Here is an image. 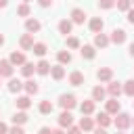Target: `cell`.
<instances>
[{"instance_id": "cell-37", "label": "cell", "mask_w": 134, "mask_h": 134, "mask_svg": "<svg viewBox=\"0 0 134 134\" xmlns=\"http://www.w3.org/2000/svg\"><path fill=\"white\" fill-rule=\"evenodd\" d=\"M67 134H82V130H80V126H69Z\"/></svg>"}, {"instance_id": "cell-24", "label": "cell", "mask_w": 134, "mask_h": 134, "mask_svg": "<svg viewBox=\"0 0 134 134\" xmlns=\"http://www.w3.org/2000/svg\"><path fill=\"white\" fill-rule=\"evenodd\" d=\"M6 88H8V92H19V90H23V82L17 80V77H10Z\"/></svg>"}, {"instance_id": "cell-46", "label": "cell", "mask_w": 134, "mask_h": 134, "mask_svg": "<svg viewBox=\"0 0 134 134\" xmlns=\"http://www.w3.org/2000/svg\"><path fill=\"white\" fill-rule=\"evenodd\" d=\"M6 4H8V0H0V8H6Z\"/></svg>"}, {"instance_id": "cell-15", "label": "cell", "mask_w": 134, "mask_h": 134, "mask_svg": "<svg viewBox=\"0 0 134 134\" xmlns=\"http://www.w3.org/2000/svg\"><path fill=\"white\" fill-rule=\"evenodd\" d=\"M40 27H42V23H40L38 19H27V21H25L27 34H36V31H40Z\"/></svg>"}, {"instance_id": "cell-3", "label": "cell", "mask_w": 134, "mask_h": 134, "mask_svg": "<svg viewBox=\"0 0 134 134\" xmlns=\"http://www.w3.org/2000/svg\"><path fill=\"white\" fill-rule=\"evenodd\" d=\"M124 92V88H121V84L119 82H115V80H111L109 82V86H107V94L109 96H113V98H119V94Z\"/></svg>"}, {"instance_id": "cell-4", "label": "cell", "mask_w": 134, "mask_h": 134, "mask_svg": "<svg viewBox=\"0 0 134 134\" xmlns=\"http://www.w3.org/2000/svg\"><path fill=\"white\" fill-rule=\"evenodd\" d=\"M13 63L8 59H2L0 61V77H13Z\"/></svg>"}, {"instance_id": "cell-52", "label": "cell", "mask_w": 134, "mask_h": 134, "mask_svg": "<svg viewBox=\"0 0 134 134\" xmlns=\"http://www.w3.org/2000/svg\"><path fill=\"white\" fill-rule=\"evenodd\" d=\"M130 2H134V0H130Z\"/></svg>"}, {"instance_id": "cell-47", "label": "cell", "mask_w": 134, "mask_h": 134, "mask_svg": "<svg viewBox=\"0 0 134 134\" xmlns=\"http://www.w3.org/2000/svg\"><path fill=\"white\" fill-rule=\"evenodd\" d=\"M2 44H4V36L0 34V46H2Z\"/></svg>"}, {"instance_id": "cell-22", "label": "cell", "mask_w": 134, "mask_h": 134, "mask_svg": "<svg viewBox=\"0 0 134 134\" xmlns=\"http://www.w3.org/2000/svg\"><path fill=\"white\" fill-rule=\"evenodd\" d=\"M105 96H107V90L103 88V86H94L92 88V100L96 103V100H105Z\"/></svg>"}, {"instance_id": "cell-20", "label": "cell", "mask_w": 134, "mask_h": 134, "mask_svg": "<svg viewBox=\"0 0 134 134\" xmlns=\"http://www.w3.org/2000/svg\"><path fill=\"white\" fill-rule=\"evenodd\" d=\"M80 130H82V132H90V130H94V121H92V117L84 115V117L80 119Z\"/></svg>"}, {"instance_id": "cell-45", "label": "cell", "mask_w": 134, "mask_h": 134, "mask_svg": "<svg viewBox=\"0 0 134 134\" xmlns=\"http://www.w3.org/2000/svg\"><path fill=\"white\" fill-rule=\"evenodd\" d=\"M52 134H67V132H65L63 128H59V130H52Z\"/></svg>"}, {"instance_id": "cell-8", "label": "cell", "mask_w": 134, "mask_h": 134, "mask_svg": "<svg viewBox=\"0 0 134 134\" xmlns=\"http://www.w3.org/2000/svg\"><path fill=\"white\" fill-rule=\"evenodd\" d=\"M19 46L23 50H31V46H34V34H23L19 38Z\"/></svg>"}, {"instance_id": "cell-25", "label": "cell", "mask_w": 134, "mask_h": 134, "mask_svg": "<svg viewBox=\"0 0 134 134\" xmlns=\"http://www.w3.org/2000/svg\"><path fill=\"white\" fill-rule=\"evenodd\" d=\"M23 88H25V92H27L29 96H31V94H38V90H40L38 84H36L34 80H29V77H27V82H23Z\"/></svg>"}, {"instance_id": "cell-40", "label": "cell", "mask_w": 134, "mask_h": 134, "mask_svg": "<svg viewBox=\"0 0 134 134\" xmlns=\"http://www.w3.org/2000/svg\"><path fill=\"white\" fill-rule=\"evenodd\" d=\"M38 4H40L42 8H46V6H50V4H52V0H38Z\"/></svg>"}, {"instance_id": "cell-16", "label": "cell", "mask_w": 134, "mask_h": 134, "mask_svg": "<svg viewBox=\"0 0 134 134\" xmlns=\"http://www.w3.org/2000/svg\"><path fill=\"white\" fill-rule=\"evenodd\" d=\"M71 29H73V23H71V19H63V21H59V34L67 36V34H71Z\"/></svg>"}, {"instance_id": "cell-17", "label": "cell", "mask_w": 134, "mask_h": 134, "mask_svg": "<svg viewBox=\"0 0 134 134\" xmlns=\"http://www.w3.org/2000/svg\"><path fill=\"white\" fill-rule=\"evenodd\" d=\"M80 54H82V59H94L96 50H94V46H90V44H84V46H80Z\"/></svg>"}, {"instance_id": "cell-36", "label": "cell", "mask_w": 134, "mask_h": 134, "mask_svg": "<svg viewBox=\"0 0 134 134\" xmlns=\"http://www.w3.org/2000/svg\"><path fill=\"white\" fill-rule=\"evenodd\" d=\"M67 48H80V40L75 36H69L67 38Z\"/></svg>"}, {"instance_id": "cell-41", "label": "cell", "mask_w": 134, "mask_h": 134, "mask_svg": "<svg viewBox=\"0 0 134 134\" xmlns=\"http://www.w3.org/2000/svg\"><path fill=\"white\" fill-rule=\"evenodd\" d=\"M40 134H52V130L48 126H44V128H40Z\"/></svg>"}, {"instance_id": "cell-21", "label": "cell", "mask_w": 134, "mask_h": 134, "mask_svg": "<svg viewBox=\"0 0 134 134\" xmlns=\"http://www.w3.org/2000/svg\"><path fill=\"white\" fill-rule=\"evenodd\" d=\"M50 77H52V80H63V77H65V67H63V65L50 67Z\"/></svg>"}, {"instance_id": "cell-30", "label": "cell", "mask_w": 134, "mask_h": 134, "mask_svg": "<svg viewBox=\"0 0 134 134\" xmlns=\"http://www.w3.org/2000/svg\"><path fill=\"white\" fill-rule=\"evenodd\" d=\"M34 71H36V65H34V63H27V61H25V63L21 65V73H23L25 77H31Z\"/></svg>"}, {"instance_id": "cell-34", "label": "cell", "mask_w": 134, "mask_h": 134, "mask_svg": "<svg viewBox=\"0 0 134 134\" xmlns=\"http://www.w3.org/2000/svg\"><path fill=\"white\" fill-rule=\"evenodd\" d=\"M115 6H117V10H124V13H126V10L132 6V2H130V0H115Z\"/></svg>"}, {"instance_id": "cell-50", "label": "cell", "mask_w": 134, "mask_h": 134, "mask_svg": "<svg viewBox=\"0 0 134 134\" xmlns=\"http://www.w3.org/2000/svg\"><path fill=\"white\" fill-rule=\"evenodd\" d=\"M23 2H27V4H29V2H31V0H23Z\"/></svg>"}, {"instance_id": "cell-7", "label": "cell", "mask_w": 134, "mask_h": 134, "mask_svg": "<svg viewBox=\"0 0 134 134\" xmlns=\"http://www.w3.org/2000/svg\"><path fill=\"white\" fill-rule=\"evenodd\" d=\"M109 46V36H105L103 31L94 34V48H107Z\"/></svg>"}, {"instance_id": "cell-43", "label": "cell", "mask_w": 134, "mask_h": 134, "mask_svg": "<svg viewBox=\"0 0 134 134\" xmlns=\"http://www.w3.org/2000/svg\"><path fill=\"white\" fill-rule=\"evenodd\" d=\"M94 134H107V130H105V128H100V126H98V128H96V130H94Z\"/></svg>"}, {"instance_id": "cell-44", "label": "cell", "mask_w": 134, "mask_h": 134, "mask_svg": "<svg viewBox=\"0 0 134 134\" xmlns=\"http://www.w3.org/2000/svg\"><path fill=\"white\" fill-rule=\"evenodd\" d=\"M128 52H130V57H134V42L130 44V48H128Z\"/></svg>"}, {"instance_id": "cell-29", "label": "cell", "mask_w": 134, "mask_h": 134, "mask_svg": "<svg viewBox=\"0 0 134 134\" xmlns=\"http://www.w3.org/2000/svg\"><path fill=\"white\" fill-rule=\"evenodd\" d=\"M57 59H59V65H67V63H71V52L69 50H59Z\"/></svg>"}, {"instance_id": "cell-10", "label": "cell", "mask_w": 134, "mask_h": 134, "mask_svg": "<svg viewBox=\"0 0 134 134\" xmlns=\"http://www.w3.org/2000/svg\"><path fill=\"white\" fill-rule=\"evenodd\" d=\"M71 124H73V115H71V111H65V109H63V113L59 115V126H61V128H69Z\"/></svg>"}, {"instance_id": "cell-53", "label": "cell", "mask_w": 134, "mask_h": 134, "mask_svg": "<svg viewBox=\"0 0 134 134\" xmlns=\"http://www.w3.org/2000/svg\"><path fill=\"white\" fill-rule=\"evenodd\" d=\"M0 84H2V80H0Z\"/></svg>"}, {"instance_id": "cell-39", "label": "cell", "mask_w": 134, "mask_h": 134, "mask_svg": "<svg viewBox=\"0 0 134 134\" xmlns=\"http://www.w3.org/2000/svg\"><path fill=\"white\" fill-rule=\"evenodd\" d=\"M126 13H128V17H126V19H128V23H132V25H134V8H128Z\"/></svg>"}, {"instance_id": "cell-2", "label": "cell", "mask_w": 134, "mask_h": 134, "mask_svg": "<svg viewBox=\"0 0 134 134\" xmlns=\"http://www.w3.org/2000/svg\"><path fill=\"white\" fill-rule=\"evenodd\" d=\"M59 105H61V109L71 111V109L77 105V98H75L73 94H61V96H59Z\"/></svg>"}, {"instance_id": "cell-26", "label": "cell", "mask_w": 134, "mask_h": 134, "mask_svg": "<svg viewBox=\"0 0 134 134\" xmlns=\"http://www.w3.org/2000/svg\"><path fill=\"white\" fill-rule=\"evenodd\" d=\"M80 111H82V115H92L94 113V100H84L80 105Z\"/></svg>"}, {"instance_id": "cell-13", "label": "cell", "mask_w": 134, "mask_h": 134, "mask_svg": "<svg viewBox=\"0 0 134 134\" xmlns=\"http://www.w3.org/2000/svg\"><path fill=\"white\" fill-rule=\"evenodd\" d=\"M8 61L13 63V67H19V65H23V63H25V54H23V52H19V50H15V52H10Z\"/></svg>"}, {"instance_id": "cell-42", "label": "cell", "mask_w": 134, "mask_h": 134, "mask_svg": "<svg viewBox=\"0 0 134 134\" xmlns=\"http://www.w3.org/2000/svg\"><path fill=\"white\" fill-rule=\"evenodd\" d=\"M0 134H8V128H6V124H2V121H0Z\"/></svg>"}, {"instance_id": "cell-49", "label": "cell", "mask_w": 134, "mask_h": 134, "mask_svg": "<svg viewBox=\"0 0 134 134\" xmlns=\"http://www.w3.org/2000/svg\"><path fill=\"white\" fill-rule=\"evenodd\" d=\"M130 126H134V117H132V121H130Z\"/></svg>"}, {"instance_id": "cell-9", "label": "cell", "mask_w": 134, "mask_h": 134, "mask_svg": "<svg viewBox=\"0 0 134 134\" xmlns=\"http://www.w3.org/2000/svg\"><path fill=\"white\" fill-rule=\"evenodd\" d=\"M96 77H98L100 82H111V80H113V69H111V67H100V69L96 71Z\"/></svg>"}, {"instance_id": "cell-5", "label": "cell", "mask_w": 134, "mask_h": 134, "mask_svg": "<svg viewBox=\"0 0 134 134\" xmlns=\"http://www.w3.org/2000/svg\"><path fill=\"white\" fill-rule=\"evenodd\" d=\"M109 42H113V44H124V42H126V31L119 29V27H115V29L111 31V36H109Z\"/></svg>"}, {"instance_id": "cell-19", "label": "cell", "mask_w": 134, "mask_h": 134, "mask_svg": "<svg viewBox=\"0 0 134 134\" xmlns=\"http://www.w3.org/2000/svg\"><path fill=\"white\" fill-rule=\"evenodd\" d=\"M69 84L71 86H82L84 84V73L82 71H71L69 73Z\"/></svg>"}, {"instance_id": "cell-35", "label": "cell", "mask_w": 134, "mask_h": 134, "mask_svg": "<svg viewBox=\"0 0 134 134\" xmlns=\"http://www.w3.org/2000/svg\"><path fill=\"white\" fill-rule=\"evenodd\" d=\"M115 6V0H98V8L107 10V8H113Z\"/></svg>"}, {"instance_id": "cell-11", "label": "cell", "mask_w": 134, "mask_h": 134, "mask_svg": "<svg viewBox=\"0 0 134 134\" xmlns=\"http://www.w3.org/2000/svg\"><path fill=\"white\" fill-rule=\"evenodd\" d=\"M86 21V13H84V8H73L71 10V23H84Z\"/></svg>"}, {"instance_id": "cell-28", "label": "cell", "mask_w": 134, "mask_h": 134, "mask_svg": "<svg viewBox=\"0 0 134 134\" xmlns=\"http://www.w3.org/2000/svg\"><path fill=\"white\" fill-rule=\"evenodd\" d=\"M31 50H34V54H36V57H44L48 48H46V44H44V42H34Z\"/></svg>"}, {"instance_id": "cell-31", "label": "cell", "mask_w": 134, "mask_h": 134, "mask_svg": "<svg viewBox=\"0 0 134 134\" xmlns=\"http://www.w3.org/2000/svg\"><path fill=\"white\" fill-rule=\"evenodd\" d=\"M121 88H124V94H126V96L134 98V80H128V82H126Z\"/></svg>"}, {"instance_id": "cell-33", "label": "cell", "mask_w": 134, "mask_h": 134, "mask_svg": "<svg viewBox=\"0 0 134 134\" xmlns=\"http://www.w3.org/2000/svg\"><path fill=\"white\" fill-rule=\"evenodd\" d=\"M17 15H19V17H29V4H27V2L19 4V6H17Z\"/></svg>"}, {"instance_id": "cell-38", "label": "cell", "mask_w": 134, "mask_h": 134, "mask_svg": "<svg viewBox=\"0 0 134 134\" xmlns=\"http://www.w3.org/2000/svg\"><path fill=\"white\" fill-rule=\"evenodd\" d=\"M8 134H25V132H23V128H21V126H13V128L8 130Z\"/></svg>"}, {"instance_id": "cell-32", "label": "cell", "mask_w": 134, "mask_h": 134, "mask_svg": "<svg viewBox=\"0 0 134 134\" xmlns=\"http://www.w3.org/2000/svg\"><path fill=\"white\" fill-rule=\"evenodd\" d=\"M38 109H40L42 115H48V113H52V103H50V100H42Z\"/></svg>"}, {"instance_id": "cell-27", "label": "cell", "mask_w": 134, "mask_h": 134, "mask_svg": "<svg viewBox=\"0 0 134 134\" xmlns=\"http://www.w3.org/2000/svg\"><path fill=\"white\" fill-rule=\"evenodd\" d=\"M27 119H29V115H27L25 111H17V113L13 115V124H15V126H23Z\"/></svg>"}, {"instance_id": "cell-51", "label": "cell", "mask_w": 134, "mask_h": 134, "mask_svg": "<svg viewBox=\"0 0 134 134\" xmlns=\"http://www.w3.org/2000/svg\"><path fill=\"white\" fill-rule=\"evenodd\" d=\"M132 105H134V100H132Z\"/></svg>"}, {"instance_id": "cell-1", "label": "cell", "mask_w": 134, "mask_h": 134, "mask_svg": "<svg viewBox=\"0 0 134 134\" xmlns=\"http://www.w3.org/2000/svg\"><path fill=\"white\" fill-rule=\"evenodd\" d=\"M130 121H132V117H130L128 113H124V111L115 113L113 124H115V128H117V130H126V128H130Z\"/></svg>"}, {"instance_id": "cell-12", "label": "cell", "mask_w": 134, "mask_h": 134, "mask_svg": "<svg viewBox=\"0 0 134 134\" xmlns=\"http://www.w3.org/2000/svg\"><path fill=\"white\" fill-rule=\"evenodd\" d=\"M88 27H90V31H92V34H98V31H103L105 23H103V19H100V17H94V19H90Z\"/></svg>"}, {"instance_id": "cell-14", "label": "cell", "mask_w": 134, "mask_h": 134, "mask_svg": "<svg viewBox=\"0 0 134 134\" xmlns=\"http://www.w3.org/2000/svg\"><path fill=\"white\" fill-rule=\"evenodd\" d=\"M15 105H17V109H21V111H25V109H29V107H31V100H29V94H23V96H17V100H15Z\"/></svg>"}, {"instance_id": "cell-23", "label": "cell", "mask_w": 134, "mask_h": 134, "mask_svg": "<svg viewBox=\"0 0 134 134\" xmlns=\"http://www.w3.org/2000/svg\"><path fill=\"white\" fill-rule=\"evenodd\" d=\"M96 124H98L100 128H107V126L111 124V117H109V113H107V111H100V113H96Z\"/></svg>"}, {"instance_id": "cell-6", "label": "cell", "mask_w": 134, "mask_h": 134, "mask_svg": "<svg viewBox=\"0 0 134 134\" xmlns=\"http://www.w3.org/2000/svg\"><path fill=\"white\" fill-rule=\"evenodd\" d=\"M105 111H107L109 115H115V113H119V111H121V105H119V100L111 96V98L107 100V107H105Z\"/></svg>"}, {"instance_id": "cell-18", "label": "cell", "mask_w": 134, "mask_h": 134, "mask_svg": "<svg viewBox=\"0 0 134 134\" xmlns=\"http://www.w3.org/2000/svg\"><path fill=\"white\" fill-rule=\"evenodd\" d=\"M36 73H40V75H48V73H50V63L44 61V59L38 61V63H36Z\"/></svg>"}, {"instance_id": "cell-48", "label": "cell", "mask_w": 134, "mask_h": 134, "mask_svg": "<svg viewBox=\"0 0 134 134\" xmlns=\"http://www.w3.org/2000/svg\"><path fill=\"white\" fill-rule=\"evenodd\" d=\"M115 134H124V130H119V132H115Z\"/></svg>"}]
</instances>
